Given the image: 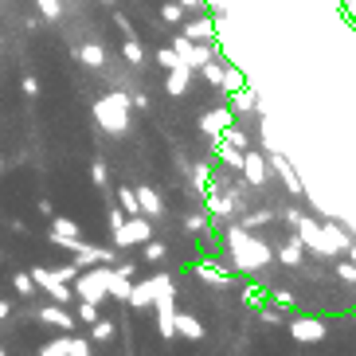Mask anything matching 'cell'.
I'll return each mask as SVG.
<instances>
[{
    "mask_svg": "<svg viewBox=\"0 0 356 356\" xmlns=\"http://www.w3.org/2000/svg\"><path fill=\"white\" fill-rule=\"evenodd\" d=\"M227 251H231V259H235L239 270H262V266L274 262V251L259 235H251L247 227H227Z\"/></svg>",
    "mask_w": 356,
    "mask_h": 356,
    "instance_id": "obj_1",
    "label": "cell"
},
{
    "mask_svg": "<svg viewBox=\"0 0 356 356\" xmlns=\"http://www.w3.org/2000/svg\"><path fill=\"white\" fill-rule=\"evenodd\" d=\"M95 122L106 129V134L122 137L129 129V98L126 95H102L95 102Z\"/></svg>",
    "mask_w": 356,
    "mask_h": 356,
    "instance_id": "obj_2",
    "label": "cell"
},
{
    "mask_svg": "<svg viewBox=\"0 0 356 356\" xmlns=\"http://www.w3.org/2000/svg\"><path fill=\"white\" fill-rule=\"evenodd\" d=\"M106 278H110V262H98V266H86V274L79 270V278L71 286L83 302L98 305V302H106Z\"/></svg>",
    "mask_w": 356,
    "mask_h": 356,
    "instance_id": "obj_3",
    "label": "cell"
},
{
    "mask_svg": "<svg viewBox=\"0 0 356 356\" xmlns=\"http://www.w3.org/2000/svg\"><path fill=\"white\" fill-rule=\"evenodd\" d=\"M172 51H177V59L188 71H200V67L208 63V59H216V43H200V40H188V35L180 32L177 40H172Z\"/></svg>",
    "mask_w": 356,
    "mask_h": 356,
    "instance_id": "obj_4",
    "label": "cell"
},
{
    "mask_svg": "<svg viewBox=\"0 0 356 356\" xmlns=\"http://www.w3.org/2000/svg\"><path fill=\"white\" fill-rule=\"evenodd\" d=\"M145 239H153L149 216H126V220L114 227V247H141Z\"/></svg>",
    "mask_w": 356,
    "mask_h": 356,
    "instance_id": "obj_5",
    "label": "cell"
},
{
    "mask_svg": "<svg viewBox=\"0 0 356 356\" xmlns=\"http://www.w3.org/2000/svg\"><path fill=\"white\" fill-rule=\"evenodd\" d=\"M293 227H298V239H302V247H305V251H314L317 259H337V251L329 247V239L321 235V223H317V220L302 216V220L293 223Z\"/></svg>",
    "mask_w": 356,
    "mask_h": 356,
    "instance_id": "obj_6",
    "label": "cell"
},
{
    "mask_svg": "<svg viewBox=\"0 0 356 356\" xmlns=\"http://www.w3.org/2000/svg\"><path fill=\"white\" fill-rule=\"evenodd\" d=\"M28 274H32L35 290H43L55 305H71V293H74V290H71V282L55 278V270H47V266H35V270H28Z\"/></svg>",
    "mask_w": 356,
    "mask_h": 356,
    "instance_id": "obj_7",
    "label": "cell"
},
{
    "mask_svg": "<svg viewBox=\"0 0 356 356\" xmlns=\"http://www.w3.org/2000/svg\"><path fill=\"white\" fill-rule=\"evenodd\" d=\"M177 290H172V282L161 286V293L153 298V305H157V333L165 337V341H172L177 337V329H172V314H177Z\"/></svg>",
    "mask_w": 356,
    "mask_h": 356,
    "instance_id": "obj_8",
    "label": "cell"
},
{
    "mask_svg": "<svg viewBox=\"0 0 356 356\" xmlns=\"http://www.w3.org/2000/svg\"><path fill=\"white\" fill-rule=\"evenodd\" d=\"M286 325H290V337L298 345H317V341H325V333H329L321 317H290Z\"/></svg>",
    "mask_w": 356,
    "mask_h": 356,
    "instance_id": "obj_9",
    "label": "cell"
},
{
    "mask_svg": "<svg viewBox=\"0 0 356 356\" xmlns=\"http://www.w3.org/2000/svg\"><path fill=\"white\" fill-rule=\"evenodd\" d=\"M51 243H59V247H67L74 254L83 247V227L74 220H67V216H51Z\"/></svg>",
    "mask_w": 356,
    "mask_h": 356,
    "instance_id": "obj_10",
    "label": "cell"
},
{
    "mask_svg": "<svg viewBox=\"0 0 356 356\" xmlns=\"http://www.w3.org/2000/svg\"><path fill=\"white\" fill-rule=\"evenodd\" d=\"M243 177H247V184L251 188H262L266 184V177H270V165H266V153H259V149H243Z\"/></svg>",
    "mask_w": 356,
    "mask_h": 356,
    "instance_id": "obj_11",
    "label": "cell"
},
{
    "mask_svg": "<svg viewBox=\"0 0 356 356\" xmlns=\"http://www.w3.org/2000/svg\"><path fill=\"white\" fill-rule=\"evenodd\" d=\"M266 165H270V172H274V177H278V180L286 184V192H290V196H305V188H302V177L293 172V165L282 157V153H266Z\"/></svg>",
    "mask_w": 356,
    "mask_h": 356,
    "instance_id": "obj_12",
    "label": "cell"
},
{
    "mask_svg": "<svg viewBox=\"0 0 356 356\" xmlns=\"http://www.w3.org/2000/svg\"><path fill=\"white\" fill-rule=\"evenodd\" d=\"M161 286H168V274H153V278H145V282H137L134 290H129L126 305H134V309H145V305H153V298L161 293Z\"/></svg>",
    "mask_w": 356,
    "mask_h": 356,
    "instance_id": "obj_13",
    "label": "cell"
},
{
    "mask_svg": "<svg viewBox=\"0 0 356 356\" xmlns=\"http://www.w3.org/2000/svg\"><path fill=\"white\" fill-rule=\"evenodd\" d=\"M204 208H208L211 220H227L231 211H235V196L231 192H220V188H204Z\"/></svg>",
    "mask_w": 356,
    "mask_h": 356,
    "instance_id": "obj_14",
    "label": "cell"
},
{
    "mask_svg": "<svg viewBox=\"0 0 356 356\" xmlns=\"http://www.w3.org/2000/svg\"><path fill=\"white\" fill-rule=\"evenodd\" d=\"M231 122H235V114H231L227 106H216V110H208V114L200 118V134H204V137H211V141H216V137H220L223 129L231 126Z\"/></svg>",
    "mask_w": 356,
    "mask_h": 356,
    "instance_id": "obj_15",
    "label": "cell"
},
{
    "mask_svg": "<svg viewBox=\"0 0 356 356\" xmlns=\"http://www.w3.org/2000/svg\"><path fill=\"white\" fill-rule=\"evenodd\" d=\"M227 102H231V106H227L231 114H254V110L262 114V102H259V95H254L251 86H239V90H231Z\"/></svg>",
    "mask_w": 356,
    "mask_h": 356,
    "instance_id": "obj_16",
    "label": "cell"
},
{
    "mask_svg": "<svg viewBox=\"0 0 356 356\" xmlns=\"http://www.w3.org/2000/svg\"><path fill=\"white\" fill-rule=\"evenodd\" d=\"M134 196H137V208H141V216H149V220H157V216H165V200H161L157 192L149 188V184L134 188Z\"/></svg>",
    "mask_w": 356,
    "mask_h": 356,
    "instance_id": "obj_17",
    "label": "cell"
},
{
    "mask_svg": "<svg viewBox=\"0 0 356 356\" xmlns=\"http://www.w3.org/2000/svg\"><path fill=\"white\" fill-rule=\"evenodd\" d=\"M129 290H134V278H129L126 270L110 266V278H106V298H114V302H126Z\"/></svg>",
    "mask_w": 356,
    "mask_h": 356,
    "instance_id": "obj_18",
    "label": "cell"
},
{
    "mask_svg": "<svg viewBox=\"0 0 356 356\" xmlns=\"http://www.w3.org/2000/svg\"><path fill=\"white\" fill-rule=\"evenodd\" d=\"M216 32H220V28H216L211 16H196V20L184 24V35H188V40H200V43H216Z\"/></svg>",
    "mask_w": 356,
    "mask_h": 356,
    "instance_id": "obj_19",
    "label": "cell"
},
{
    "mask_svg": "<svg viewBox=\"0 0 356 356\" xmlns=\"http://www.w3.org/2000/svg\"><path fill=\"white\" fill-rule=\"evenodd\" d=\"M321 235L329 239V247H333L337 254H345V247L353 243V235H348V231L341 227V223H337L333 216H325V223H321Z\"/></svg>",
    "mask_w": 356,
    "mask_h": 356,
    "instance_id": "obj_20",
    "label": "cell"
},
{
    "mask_svg": "<svg viewBox=\"0 0 356 356\" xmlns=\"http://www.w3.org/2000/svg\"><path fill=\"white\" fill-rule=\"evenodd\" d=\"M40 321L43 325H55V329H63V333H71V329H74V317L67 314V305H55V302L40 309Z\"/></svg>",
    "mask_w": 356,
    "mask_h": 356,
    "instance_id": "obj_21",
    "label": "cell"
},
{
    "mask_svg": "<svg viewBox=\"0 0 356 356\" xmlns=\"http://www.w3.org/2000/svg\"><path fill=\"white\" fill-rule=\"evenodd\" d=\"M172 329H177V337H188V341L204 337V321L196 314H172Z\"/></svg>",
    "mask_w": 356,
    "mask_h": 356,
    "instance_id": "obj_22",
    "label": "cell"
},
{
    "mask_svg": "<svg viewBox=\"0 0 356 356\" xmlns=\"http://www.w3.org/2000/svg\"><path fill=\"white\" fill-rule=\"evenodd\" d=\"M74 254H79V259H74V266H79V270H83V266H98V262L114 259V251H106V247H90V243H83Z\"/></svg>",
    "mask_w": 356,
    "mask_h": 356,
    "instance_id": "obj_23",
    "label": "cell"
},
{
    "mask_svg": "<svg viewBox=\"0 0 356 356\" xmlns=\"http://www.w3.org/2000/svg\"><path fill=\"white\" fill-rule=\"evenodd\" d=\"M192 270H196V278H204V282H216V286H227V282H231V270H223V266H216L211 259L196 262Z\"/></svg>",
    "mask_w": 356,
    "mask_h": 356,
    "instance_id": "obj_24",
    "label": "cell"
},
{
    "mask_svg": "<svg viewBox=\"0 0 356 356\" xmlns=\"http://www.w3.org/2000/svg\"><path fill=\"white\" fill-rule=\"evenodd\" d=\"M188 83H192V71H188V67H172V71H168V83H165V90H168L172 98H180L184 90H188Z\"/></svg>",
    "mask_w": 356,
    "mask_h": 356,
    "instance_id": "obj_25",
    "label": "cell"
},
{
    "mask_svg": "<svg viewBox=\"0 0 356 356\" xmlns=\"http://www.w3.org/2000/svg\"><path fill=\"white\" fill-rule=\"evenodd\" d=\"M216 161H223L227 168H243V149H235L223 137H216Z\"/></svg>",
    "mask_w": 356,
    "mask_h": 356,
    "instance_id": "obj_26",
    "label": "cell"
},
{
    "mask_svg": "<svg viewBox=\"0 0 356 356\" xmlns=\"http://www.w3.org/2000/svg\"><path fill=\"white\" fill-rule=\"evenodd\" d=\"M74 55H79V63H86V67H106V47L102 43H83Z\"/></svg>",
    "mask_w": 356,
    "mask_h": 356,
    "instance_id": "obj_27",
    "label": "cell"
},
{
    "mask_svg": "<svg viewBox=\"0 0 356 356\" xmlns=\"http://www.w3.org/2000/svg\"><path fill=\"white\" fill-rule=\"evenodd\" d=\"M302 254H305L302 239H290L286 247H278V251H274V259H278V262H286V266H302Z\"/></svg>",
    "mask_w": 356,
    "mask_h": 356,
    "instance_id": "obj_28",
    "label": "cell"
},
{
    "mask_svg": "<svg viewBox=\"0 0 356 356\" xmlns=\"http://www.w3.org/2000/svg\"><path fill=\"white\" fill-rule=\"evenodd\" d=\"M239 86H247V79H243V71H239V67H231V63H223L220 90H223V95H231V90H239Z\"/></svg>",
    "mask_w": 356,
    "mask_h": 356,
    "instance_id": "obj_29",
    "label": "cell"
},
{
    "mask_svg": "<svg viewBox=\"0 0 356 356\" xmlns=\"http://www.w3.org/2000/svg\"><path fill=\"white\" fill-rule=\"evenodd\" d=\"M122 55H126V63H134V67L145 63V47H141V40H137V35H129V40L122 43Z\"/></svg>",
    "mask_w": 356,
    "mask_h": 356,
    "instance_id": "obj_30",
    "label": "cell"
},
{
    "mask_svg": "<svg viewBox=\"0 0 356 356\" xmlns=\"http://www.w3.org/2000/svg\"><path fill=\"white\" fill-rule=\"evenodd\" d=\"M114 333H118L114 321H90V341H98V345H102V341H110Z\"/></svg>",
    "mask_w": 356,
    "mask_h": 356,
    "instance_id": "obj_31",
    "label": "cell"
},
{
    "mask_svg": "<svg viewBox=\"0 0 356 356\" xmlns=\"http://www.w3.org/2000/svg\"><path fill=\"white\" fill-rule=\"evenodd\" d=\"M220 137H223V141H227V145H235V149H251V141H247V134H243V129L235 126V122H231V126L223 129Z\"/></svg>",
    "mask_w": 356,
    "mask_h": 356,
    "instance_id": "obj_32",
    "label": "cell"
},
{
    "mask_svg": "<svg viewBox=\"0 0 356 356\" xmlns=\"http://www.w3.org/2000/svg\"><path fill=\"white\" fill-rule=\"evenodd\" d=\"M337 278H341V282H348V286H356V262H348V259H341V254H337Z\"/></svg>",
    "mask_w": 356,
    "mask_h": 356,
    "instance_id": "obj_33",
    "label": "cell"
},
{
    "mask_svg": "<svg viewBox=\"0 0 356 356\" xmlns=\"http://www.w3.org/2000/svg\"><path fill=\"white\" fill-rule=\"evenodd\" d=\"M208 223H211V216H208V211H200V216H188V220H184V227H188L192 231V235H208Z\"/></svg>",
    "mask_w": 356,
    "mask_h": 356,
    "instance_id": "obj_34",
    "label": "cell"
},
{
    "mask_svg": "<svg viewBox=\"0 0 356 356\" xmlns=\"http://www.w3.org/2000/svg\"><path fill=\"white\" fill-rule=\"evenodd\" d=\"M118 208L126 211V216H141V208H137V196H134V188H122V192H118Z\"/></svg>",
    "mask_w": 356,
    "mask_h": 356,
    "instance_id": "obj_35",
    "label": "cell"
},
{
    "mask_svg": "<svg viewBox=\"0 0 356 356\" xmlns=\"http://www.w3.org/2000/svg\"><path fill=\"white\" fill-rule=\"evenodd\" d=\"M67 348H71V333L59 337V341H47V345L40 348V356H67Z\"/></svg>",
    "mask_w": 356,
    "mask_h": 356,
    "instance_id": "obj_36",
    "label": "cell"
},
{
    "mask_svg": "<svg viewBox=\"0 0 356 356\" xmlns=\"http://www.w3.org/2000/svg\"><path fill=\"white\" fill-rule=\"evenodd\" d=\"M12 290L20 293V298H35V282H32V274H16V278H12Z\"/></svg>",
    "mask_w": 356,
    "mask_h": 356,
    "instance_id": "obj_37",
    "label": "cell"
},
{
    "mask_svg": "<svg viewBox=\"0 0 356 356\" xmlns=\"http://www.w3.org/2000/svg\"><path fill=\"white\" fill-rule=\"evenodd\" d=\"M35 8H40L43 20H59V16H63V4H59V0H35Z\"/></svg>",
    "mask_w": 356,
    "mask_h": 356,
    "instance_id": "obj_38",
    "label": "cell"
},
{
    "mask_svg": "<svg viewBox=\"0 0 356 356\" xmlns=\"http://www.w3.org/2000/svg\"><path fill=\"white\" fill-rule=\"evenodd\" d=\"M200 74H204V79H208L211 86H220V79H223V63H220V59H208V63L200 67Z\"/></svg>",
    "mask_w": 356,
    "mask_h": 356,
    "instance_id": "obj_39",
    "label": "cell"
},
{
    "mask_svg": "<svg viewBox=\"0 0 356 356\" xmlns=\"http://www.w3.org/2000/svg\"><path fill=\"white\" fill-rule=\"evenodd\" d=\"M90 180H95L98 188H106V180H110V168H106V161H90Z\"/></svg>",
    "mask_w": 356,
    "mask_h": 356,
    "instance_id": "obj_40",
    "label": "cell"
},
{
    "mask_svg": "<svg viewBox=\"0 0 356 356\" xmlns=\"http://www.w3.org/2000/svg\"><path fill=\"white\" fill-rule=\"evenodd\" d=\"M141 247H145V262H165V243H157V239H145Z\"/></svg>",
    "mask_w": 356,
    "mask_h": 356,
    "instance_id": "obj_41",
    "label": "cell"
},
{
    "mask_svg": "<svg viewBox=\"0 0 356 356\" xmlns=\"http://www.w3.org/2000/svg\"><path fill=\"white\" fill-rule=\"evenodd\" d=\"M161 20H165V24H180V20H184V8H180L177 0H168L165 8H161Z\"/></svg>",
    "mask_w": 356,
    "mask_h": 356,
    "instance_id": "obj_42",
    "label": "cell"
},
{
    "mask_svg": "<svg viewBox=\"0 0 356 356\" xmlns=\"http://www.w3.org/2000/svg\"><path fill=\"white\" fill-rule=\"evenodd\" d=\"M270 220H274V211H254V216H247V220H243L239 227L254 231V227H262V223H270Z\"/></svg>",
    "mask_w": 356,
    "mask_h": 356,
    "instance_id": "obj_43",
    "label": "cell"
},
{
    "mask_svg": "<svg viewBox=\"0 0 356 356\" xmlns=\"http://www.w3.org/2000/svg\"><path fill=\"white\" fill-rule=\"evenodd\" d=\"M157 63L165 67V71H172V67H184V63L177 59V51H172V47H161V51H157Z\"/></svg>",
    "mask_w": 356,
    "mask_h": 356,
    "instance_id": "obj_44",
    "label": "cell"
},
{
    "mask_svg": "<svg viewBox=\"0 0 356 356\" xmlns=\"http://www.w3.org/2000/svg\"><path fill=\"white\" fill-rule=\"evenodd\" d=\"M243 302H247V305L254 309V305L266 302V290H259V286H247V290H243Z\"/></svg>",
    "mask_w": 356,
    "mask_h": 356,
    "instance_id": "obj_45",
    "label": "cell"
},
{
    "mask_svg": "<svg viewBox=\"0 0 356 356\" xmlns=\"http://www.w3.org/2000/svg\"><path fill=\"white\" fill-rule=\"evenodd\" d=\"M67 356H90V341H83V337H71V348H67Z\"/></svg>",
    "mask_w": 356,
    "mask_h": 356,
    "instance_id": "obj_46",
    "label": "cell"
},
{
    "mask_svg": "<svg viewBox=\"0 0 356 356\" xmlns=\"http://www.w3.org/2000/svg\"><path fill=\"white\" fill-rule=\"evenodd\" d=\"M79 321H98V305H90V302L79 298Z\"/></svg>",
    "mask_w": 356,
    "mask_h": 356,
    "instance_id": "obj_47",
    "label": "cell"
},
{
    "mask_svg": "<svg viewBox=\"0 0 356 356\" xmlns=\"http://www.w3.org/2000/svg\"><path fill=\"white\" fill-rule=\"evenodd\" d=\"M270 302L278 305V309H293V293H286V290H274V293H270Z\"/></svg>",
    "mask_w": 356,
    "mask_h": 356,
    "instance_id": "obj_48",
    "label": "cell"
},
{
    "mask_svg": "<svg viewBox=\"0 0 356 356\" xmlns=\"http://www.w3.org/2000/svg\"><path fill=\"white\" fill-rule=\"evenodd\" d=\"M55 278H63V282H74V278H79V266H59V270H55Z\"/></svg>",
    "mask_w": 356,
    "mask_h": 356,
    "instance_id": "obj_49",
    "label": "cell"
},
{
    "mask_svg": "<svg viewBox=\"0 0 356 356\" xmlns=\"http://www.w3.org/2000/svg\"><path fill=\"white\" fill-rule=\"evenodd\" d=\"M24 95H28V98L40 95V79H35V74H28V79H24Z\"/></svg>",
    "mask_w": 356,
    "mask_h": 356,
    "instance_id": "obj_50",
    "label": "cell"
},
{
    "mask_svg": "<svg viewBox=\"0 0 356 356\" xmlns=\"http://www.w3.org/2000/svg\"><path fill=\"white\" fill-rule=\"evenodd\" d=\"M298 220H302V211H298V208H286V211H282V223H286V227H293Z\"/></svg>",
    "mask_w": 356,
    "mask_h": 356,
    "instance_id": "obj_51",
    "label": "cell"
},
{
    "mask_svg": "<svg viewBox=\"0 0 356 356\" xmlns=\"http://www.w3.org/2000/svg\"><path fill=\"white\" fill-rule=\"evenodd\" d=\"M262 321H266V325H282V314H278V309H262Z\"/></svg>",
    "mask_w": 356,
    "mask_h": 356,
    "instance_id": "obj_52",
    "label": "cell"
},
{
    "mask_svg": "<svg viewBox=\"0 0 356 356\" xmlns=\"http://www.w3.org/2000/svg\"><path fill=\"white\" fill-rule=\"evenodd\" d=\"M114 24H118V28H122V32H126V40H129V35H137L134 28H129V20H126V16H122V12H114Z\"/></svg>",
    "mask_w": 356,
    "mask_h": 356,
    "instance_id": "obj_53",
    "label": "cell"
},
{
    "mask_svg": "<svg viewBox=\"0 0 356 356\" xmlns=\"http://www.w3.org/2000/svg\"><path fill=\"white\" fill-rule=\"evenodd\" d=\"M196 184H200V192L211 184V180H208V165H200V168H196Z\"/></svg>",
    "mask_w": 356,
    "mask_h": 356,
    "instance_id": "obj_54",
    "label": "cell"
},
{
    "mask_svg": "<svg viewBox=\"0 0 356 356\" xmlns=\"http://www.w3.org/2000/svg\"><path fill=\"white\" fill-rule=\"evenodd\" d=\"M122 220H126V211H122V208H114V211H110V231H114Z\"/></svg>",
    "mask_w": 356,
    "mask_h": 356,
    "instance_id": "obj_55",
    "label": "cell"
},
{
    "mask_svg": "<svg viewBox=\"0 0 356 356\" xmlns=\"http://www.w3.org/2000/svg\"><path fill=\"white\" fill-rule=\"evenodd\" d=\"M177 4H180V8H184V12H196L200 4H204V0H177Z\"/></svg>",
    "mask_w": 356,
    "mask_h": 356,
    "instance_id": "obj_56",
    "label": "cell"
},
{
    "mask_svg": "<svg viewBox=\"0 0 356 356\" xmlns=\"http://www.w3.org/2000/svg\"><path fill=\"white\" fill-rule=\"evenodd\" d=\"M129 106H137V110H145V106H149V98H145V95H134V98H129Z\"/></svg>",
    "mask_w": 356,
    "mask_h": 356,
    "instance_id": "obj_57",
    "label": "cell"
},
{
    "mask_svg": "<svg viewBox=\"0 0 356 356\" xmlns=\"http://www.w3.org/2000/svg\"><path fill=\"white\" fill-rule=\"evenodd\" d=\"M345 254H348V262H356V239H353V243H348V247H345Z\"/></svg>",
    "mask_w": 356,
    "mask_h": 356,
    "instance_id": "obj_58",
    "label": "cell"
},
{
    "mask_svg": "<svg viewBox=\"0 0 356 356\" xmlns=\"http://www.w3.org/2000/svg\"><path fill=\"white\" fill-rule=\"evenodd\" d=\"M4 317H8V302H0V321H4Z\"/></svg>",
    "mask_w": 356,
    "mask_h": 356,
    "instance_id": "obj_59",
    "label": "cell"
},
{
    "mask_svg": "<svg viewBox=\"0 0 356 356\" xmlns=\"http://www.w3.org/2000/svg\"><path fill=\"white\" fill-rule=\"evenodd\" d=\"M0 356H8V353H4V348H0Z\"/></svg>",
    "mask_w": 356,
    "mask_h": 356,
    "instance_id": "obj_60",
    "label": "cell"
},
{
    "mask_svg": "<svg viewBox=\"0 0 356 356\" xmlns=\"http://www.w3.org/2000/svg\"><path fill=\"white\" fill-rule=\"evenodd\" d=\"M0 168H4V157H0Z\"/></svg>",
    "mask_w": 356,
    "mask_h": 356,
    "instance_id": "obj_61",
    "label": "cell"
}]
</instances>
